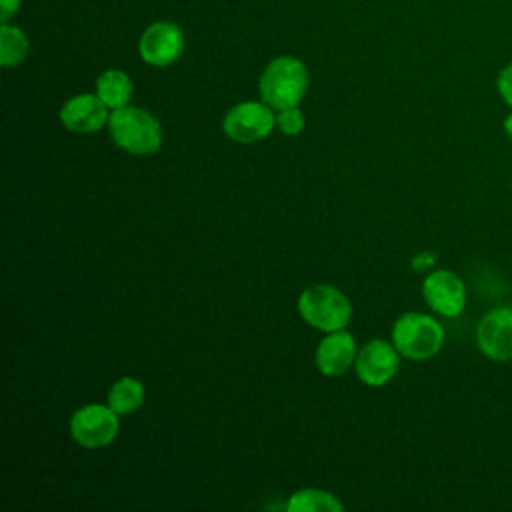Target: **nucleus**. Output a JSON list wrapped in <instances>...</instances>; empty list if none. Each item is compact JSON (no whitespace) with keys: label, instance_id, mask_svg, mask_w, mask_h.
Here are the masks:
<instances>
[{"label":"nucleus","instance_id":"f257e3e1","mask_svg":"<svg viewBox=\"0 0 512 512\" xmlns=\"http://www.w3.org/2000/svg\"><path fill=\"white\" fill-rule=\"evenodd\" d=\"M112 140L130 154H154L162 144L160 122L138 106H122L112 110L108 118Z\"/></svg>","mask_w":512,"mask_h":512},{"label":"nucleus","instance_id":"f03ea898","mask_svg":"<svg viewBox=\"0 0 512 512\" xmlns=\"http://www.w3.org/2000/svg\"><path fill=\"white\" fill-rule=\"evenodd\" d=\"M308 90L306 66L294 56L274 58L260 76V96L274 110L298 106Z\"/></svg>","mask_w":512,"mask_h":512},{"label":"nucleus","instance_id":"7ed1b4c3","mask_svg":"<svg viewBox=\"0 0 512 512\" xmlns=\"http://www.w3.org/2000/svg\"><path fill=\"white\" fill-rule=\"evenodd\" d=\"M298 312L310 326L324 332H334L342 330L350 322L352 304L338 288L316 284L300 294Z\"/></svg>","mask_w":512,"mask_h":512},{"label":"nucleus","instance_id":"20e7f679","mask_svg":"<svg viewBox=\"0 0 512 512\" xmlns=\"http://www.w3.org/2000/svg\"><path fill=\"white\" fill-rule=\"evenodd\" d=\"M392 342L402 356L412 360H426L442 348L444 330L432 316L408 312L396 320L392 328Z\"/></svg>","mask_w":512,"mask_h":512},{"label":"nucleus","instance_id":"39448f33","mask_svg":"<svg viewBox=\"0 0 512 512\" xmlns=\"http://www.w3.org/2000/svg\"><path fill=\"white\" fill-rule=\"evenodd\" d=\"M276 124L272 106L262 102H240L230 108L222 120V130L228 138L240 144H252L266 138Z\"/></svg>","mask_w":512,"mask_h":512},{"label":"nucleus","instance_id":"423d86ee","mask_svg":"<svg viewBox=\"0 0 512 512\" xmlns=\"http://www.w3.org/2000/svg\"><path fill=\"white\" fill-rule=\"evenodd\" d=\"M120 430L118 412L110 406L88 404L76 410L70 418V434L84 448L108 446Z\"/></svg>","mask_w":512,"mask_h":512},{"label":"nucleus","instance_id":"0eeeda50","mask_svg":"<svg viewBox=\"0 0 512 512\" xmlns=\"http://www.w3.org/2000/svg\"><path fill=\"white\" fill-rule=\"evenodd\" d=\"M184 50L182 30L172 22L150 24L138 42L140 58L150 66H168L180 58Z\"/></svg>","mask_w":512,"mask_h":512},{"label":"nucleus","instance_id":"6e6552de","mask_svg":"<svg viewBox=\"0 0 512 512\" xmlns=\"http://www.w3.org/2000/svg\"><path fill=\"white\" fill-rule=\"evenodd\" d=\"M422 294L428 306L448 318L458 316L466 304L464 282L450 270H434L424 278Z\"/></svg>","mask_w":512,"mask_h":512},{"label":"nucleus","instance_id":"1a4fd4ad","mask_svg":"<svg viewBox=\"0 0 512 512\" xmlns=\"http://www.w3.org/2000/svg\"><path fill=\"white\" fill-rule=\"evenodd\" d=\"M476 340L488 358L498 362L512 360V308L500 306L484 314L476 330Z\"/></svg>","mask_w":512,"mask_h":512},{"label":"nucleus","instance_id":"9d476101","mask_svg":"<svg viewBox=\"0 0 512 512\" xmlns=\"http://www.w3.org/2000/svg\"><path fill=\"white\" fill-rule=\"evenodd\" d=\"M356 374L368 386H384L398 370V350L384 340H370L356 354Z\"/></svg>","mask_w":512,"mask_h":512},{"label":"nucleus","instance_id":"9b49d317","mask_svg":"<svg viewBox=\"0 0 512 512\" xmlns=\"http://www.w3.org/2000/svg\"><path fill=\"white\" fill-rule=\"evenodd\" d=\"M108 106L98 94L72 96L60 110V120L70 132L92 134L108 122Z\"/></svg>","mask_w":512,"mask_h":512},{"label":"nucleus","instance_id":"f8f14e48","mask_svg":"<svg viewBox=\"0 0 512 512\" xmlns=\"http://www.w3.org/2000/svg\"><path fill=\"white\" fill-rule=\"evenodd\" d=\"M356 342L352 334L334 330L324 336L316 348V366L324 376L344 374L356 362Z\"/></svg>","mask_w":512,"mask_h":512},{"label":"nucleus","instance_id":"ddd939ff","mask_svg":"<svg viewBox=\"0 0 512 512\" xmlns=\"http://www.w3.org/2000/svg\"><path fill=\"white\" fill-rule=\"evenodd\" d=\"M96 94L108 108H122L132 98V80L122 70H106L96 80Z\"/></svg>","mask_w":512,"mask_h":512},{"label":"nucleus","instance_id":"4468645a","mask_svg":"<svg viewBox=\"0 0 512 512\" xmlns=\"http://www.w3.org/2000/svg\"><path fill=\"white\" fill-rule=\"evenodd\" d=\"M144 402V386L132 376H124L112 384L108 392V406L118 414H130Z\"/></svg>","mask_w":512,"mask_h":512},{"label":"nucleus","instance_id":"2eb2a0df","mask_svg":"<svg viewBox=\"0 0 512 512\" xmlns=\"http://www.w3.org/2000/svg\"><path fill=\"white\" fill-rule=\"evenodd\" d=\"M288 512H342L344 506L326 490L304 488L290 496L286 504Z\"/></svg>","mask_w":512,"mask_h":512},{"label":"nucleus","instance_id":"dca6fc26","mask_svg":"<svg viewBox=\"0 0 512 512\" xmlns=\"http://www.w3.org/2000/svg\"><path fill=\"white\" fill-rule=\"evenodd\" d=\"M28 50H30L28 36L20 28L12 24L0 26V64L4 68L18 66L20 62H24L28 56Z\"/></svg>","mask_w":512,"mask_h":512},{"label":"nucleus","instance_id":"f3484780","mask_svg":"<svg viewBox=\"0 0 512 512\" xmlns=\"http://www.w3.org/2000/svg\"><path fill=\"white\" fill-rule=\"evenodd\" d=\"M276 124L278 128L288 134V136H296L302 132L304 128V114L300 112L298 106H290V108H282L276 114Z\"/></svg>","mask_w":512,"mask_h":512},{"label":"nucleus","instance_id":"a211bd4d","mask_svg":"<svg viewBox=\"0 0 512 512\" xmlns=\"http://www.w3.org/2000/svg\"><path fill=\"white\" fill-rule=\"evenodd\" d=\"M496 88H498L500 98L512 108V62L500 70L498 80H496Z\"/></svg>","mask_w":512,"mask_h":512},{"label":"nucleus","instance_id":"6ab92c4d","mask_svg":"<svg viewBox=\"0 0 512 512\" xmlns=\"http://www.w3.org/2000/svg\"><path fill=\"white\" fill-rule=\"evenodd\" d=\"M20 0H0V22L8 24L10 18L18 12Z\"/></svg>","mask_w":512,"mask_h":512},{"label":"nucleus","instance_id":"aec40b11","mask_svg":"<svg viewBox=\"0 0 512 512\" xmlns=\"http://www.w3.org/2000/svg\"><path fill=\"white\" fill-rule=\"evenodd\" d=\"M504 132L512 138V114L506 116V120H504Z\"/></svg>","mask_w":512,"mask_h":512}]
</instances>
